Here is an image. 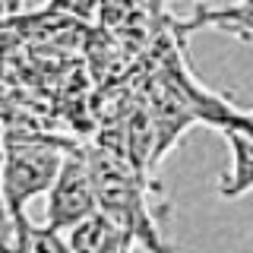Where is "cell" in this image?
<instances>
[{
    "label": "cell",
    "instance_id": "cell-5",
    "mask_svg": "<svg viewBox=\"0 0 253 253\" xmlns=\"http://www.w3.org/2000/svg\"><path fill=\"white\" fill-rule=\"evenodd\" d=\"M218 29V32H228V35L241 38V42H253V10L250 6H225V10H209V6H196L187 19L177 22V38L184 42L190 32L196 29Z\"/></svg>",
    "mask_w": 253,
    "mask_h": 253
},
{
    "label": "cell",
    "instance_id": "cell-10",
    "mask_svg": "<svg viewBox=\"0 0 253 253\" xmlns=\"http://www.w3.org/2000/svg\"><path fill=\"white\" fill-rule=\"evenodd\" d=\"M22 6H26V0H10V16H19Z\"/></svg>",
    "mask_w": 253,
    "mask_h": 253
},
{
    "label": "cell",
    "instance_id": "cell-1",
    "mask_svg": "<svg viewBox=\"0 0 253 253\" xmlns=\"http://www.w3.org/2000/svg\"><path fill=\"white\" fill-rule=\"evenodd\" d=\"M85 158H89L98 209L108 218H114L130 234L133 244H142L149 253H174L155 221L152 203H149V180L130 165L126 149L95 146L85 149Z\"/></svg>",
    "mask_w": 253,
    "mask_h": 253
},
{
    "label": "cell",
    "instance_id": "cell-3",
    "mask_svg": "<svg viewBox=\"0 0 253 253\" xmlns=\"http://www.w3.org/2000/svg\"><path fill=\"white\" fill-rule=\"evenodd\" d=\"M98 209L95 200V187H92V171H89V158L85 149L70 146L67 155L60 162V171L54 177L51 190H47V206H44V225L54 231H67L76 221L89 218Z\"/></svg>",
    "mask_w": 253,
    "mask_h": 253
},
{
    "label": "cell",
    "instance_id": "cell-11",
    "mask_svg": "<svg viewBox=\"0 0 253 253\" xmlns=\"http://www.w3.org/2000/svg\"><path fill=\"white\" fill-rule=\"evenodd\" d=\"M0 19H10V0H0Z\"/></svg>",
    "mask_w": 253,
    "mask_h": 253
},
{
    "label": "cell",
    "instance_id": "cell-6",
    "mask_svg": "<svg viewBox=\"0 0 253 253\" xmlns=\"http://www.w3.org/2000/svg\"><path fill=\"white\" fill-rule=\"evenodd\" d=\"M221 136L231 149V171L221 174L218 193L225 200H237L253 190V139L237 130H221Z\"/></svg>",
    "mask_w": 253,
    "mask_h": 253
},
{
    "label": "cell",
    "instance_id": "cell-2",
    "mask_svg": "<svg viewBox=\"0 0 253 253\" xmlns=\"http://www.w3.org/2000/svg\"><path fill=\"white\" fill-rule=\"evenodd\" d=\"M70 146L60 142H42L32 136L3 133V158H0V187L10 203L13 215L26 212L29 200L51 190L60 171V162Z\"/></svg>",
    "mask_w": 253,
    "mask_h": 253
},
{
    "label": "cell",
    "instance_id": "cell-4",
    "mask_svg": "<svg viewBox=\"0 0 253 253\" xmlns=\"http://www.w3.org/2000/svg\"><path fill=\"white\" fill-rule=\"evenodd\" d=\"M67 244L73 253H130L133 250L130 234L114 218H108L101 209H95L89 218L67 228Z\"/></svg>",
    "mask_w": 253,
    "mask_h": 253
},
{
    "label": "cell",
    "instance_id": "cell-12",
    "mask_svg": "<svg viewBox=\"0 0 253 253\" xmlns=\"http://www.w3.org/2000/svg\"><path fill=\"white\" fill-rule=\"evenodd\" d=\"M241 6H250V10H253V0H241Z\"/></svg>",
    "mask_w": 253,
    "mask_h": 253
},
{
    "label": "cell",
    "instance_id": "cell-9",
    "mask_svg": "<svg viewBox=\"0 0 253 253\" xmlns=\"http://www.w3.org/2000/svg\"><path fill=\"white\" fill-rule=\"evenodd\" d=\"M221 130H237V133H244V136L253 139V111H234L231 121L221 126Z\"/></svg>",
    "mask_w": 253,
    "mask_h": 253
},
{
    "label": "cell",
    "instance_id": "cell-8",
    "mask_svg": "<svg viewBox=\"0 0 253 253\" xmlns=\"http://www.w3.org/2000/svg\"><path fill=\"white\" fill-rule=\"evenodd\" d=\"M47 10L73 16L79 22H92L101 10V0H47Z\"/></svg>",
    "mask_w": 253,
    "mask_h": 253
},
{
    "label": "cell",
    "instance_id": "cell-7",
    "mask_svg": "<svg viewBox=\"0 0 253 253\" xmlns=\"http://www.w3.org/2000/svg\"><path fill=\"white\" fill-rule=\"evenodd\" d=\"M16 253H73L67 237L54 228H38L26 212L16 215Z\"/></svg>",
    "mask_w": 253,
    "mask_h": 253
}]
</instances>
